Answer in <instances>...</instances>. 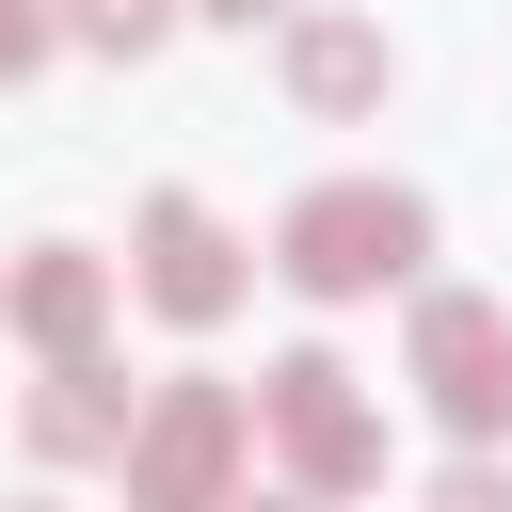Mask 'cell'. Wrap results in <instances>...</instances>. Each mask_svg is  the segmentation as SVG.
I'll use <instances>...</instances> for the list:
<instances>
[{"label": "cell", "mask_w": 512, "mask_h": 512, "mask_svg": "<svg viewBox=\"0 0 512 512\" xmlns=\"http://www.w3.org/2000/svg\"><path fill=\"white\" fill-rule=\"evenodd\" d=\"M288 80H304V112H368L384 96V32L368 16H304L288 32Z\"/></svg>", "instance_id": "cell-6"}, {"label": "cell", "mask_w": 512, "mask_h": 512, "mask_svg": "<svg viewBox=\"0 0 512 512\" xmlns=\"http://www.w3.org/2000/svg\"><path fill=\"white\" fill-rule=\"evenodd\" d=\"M0 304H16V320H32V336H48V352H64V336H80V320H96V256H32V272H16V288H0Z\"/></svg>", "instance_id": "cell-8"}, {"label": "cell", "mask_w": 512, "mask_h": 512, "mask_svg": "<svg viewBox=\"0 0 512 512\" xmlns=\"http://www.w3.org/2000/svg\"><path fill=\"white\" fill-rule=\"evenodd\" d=\"M160 16H176V0H64L48 32H80V48H160Z\"/></svg>", "instance_id": "cell-9"}, {"label": "cell", "mask_w": 512, "mask_h": 512, "mask_svg": "<svg viewBox=\"0 0 512 512\" xmlns=\"http://www.w3.org/2000/svg\"><path fill=\"white\" fill-rule=\"evenodd\" d=\"M432 512H512V496H496V464H464V480H448Z\"/></svg>", "instance_id": "cell-11"}, {"label": "cell", "mask_w": 512, "mask_h": 512, "mask_svg": "<svg viewBox=\"0 0 512 512\" xmlns=\"http://www.w3.org/2000/svg\"><path fill=\"white\" fill-rule=\"evenodd\" d=\"M416 256H432V208H416V192H384V176H336V192H304V208H288V288H320V304L400 288Z\"/></svg>", "instance_id": "cell-1"}, {"label": "cell", "mask_w": 512, "mask_h": 512, "mask_svg": "<svg viewBox=\"0 0 512 512\" xmlns=\"http://www.w3.org/2000/svg\"><path fill=\"white\" fill-rule=\"evenodd\" d=\"M32 48H48V0H0V80H16Z\"/></svg>", "instance_id": "cell-10"}, {"label": "cell", "mask_w": 512, "mask_h": 512, "mask_svg": "<svg viewBox=\"0 0 512 512\" xmlns=\"http://www.w3.org/2000/svg\"><path fill=\"white\" fill-rule=\"evenodd\" d=\"M256 512H288V496H256Z\"/></svg>", "instance_id": "cell-13"}, {"label": "cell", "mask_w": 512, "mask_h": 512, "mask_svg": "<svg viewBox=\"0 0 512 512\" xmlns=\"http://www.w3.org/2000/svg\"><path fill=\"white\" fill-rule=\"evenodd\" d=\"M224 464H240V400H224V384H176V400L128 432V496H144V512H208Z\"/></svg>", "instance_id": "cell-3"}, {"label": "cell", "mask_w": 512, "mask_h": 512, "mask_svg": "<svg viewBox=\"0 0 512 512\" xmlns=\"http://www.w3.org/2000/svg\"><path fill=\"white\" fill-rule=\"evenodd\" d=\"M416 384H432L448 432H512V320L480 288H432L416 304Z\"/></svg>", "instance_id": "cell-2"}, {"label": "cell", "mask_w": 512, "mask_h": 512, "mask_svg": "<svg viewBox=\"0 0 512 512\" xmlns=\"http://www.w3.org/2000/svg\"><path fill=\"white\" fill-rule=\"evenodd\" d=\"M192 16H240V32H256V16H288V0H192Z\"/></svg>", "instance_id": "cell-12"}, {"label": "cell", "mask_w": 512, "mask_h": 512, "mask_svg": "<svg viewBox=\"0 0 512 512\" xmlns=\"http://www.w3.org/2000/svg\"><path fill=\"white\" fill-rule=\"evenodd\" d=\"M112 432H128L112 368H48V400H32V448H112Z\"/></svg>", "instance_id": "cell-7"}, {"label": "cell", "mask_w": 512, "mask_h": 512, "mask_svg": "<svg viewBox=\"0 0 512 512\" xmlns=\"http://www.w3.org/2000/svg\"><path fill=\"white\" fill-rule=\"evenodd\" d=\"M272 432H288L304 480H368V464H384V432L352 416V368H336V352H288V368H272Z\"/></svg>", "instance_id": "cell-4"}, {"label": "cell", "mask_w": 512, "mask_h": 512, "mask_svg": "<svg viewBox=\"0 0 512 512\" xmlns=\"http://www.w3.org/2000/svg\"><path fill=\"white\" fill-rule=\"evenodd\" d=\"M144 304H160V320H224V304H240V240H224L192 192L144 208Z\"/></svg>", "instance_id": "cell-5"}]
</instances>
